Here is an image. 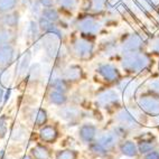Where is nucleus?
<instances>
[{
	"mask_svg": "<svg viewBox=\"0 0 159 159\" xmlns=\"http://www.w3.org/2000/svg\"><path fill=\"white\" fill-rule=\"evenodd\" d=\"M19 23V14L18 12H7L0 17V26L6 28L16 27Z\"/></svg>",
	"mask_w": 159,
	"mask_h": 159,
	"instance_id": "17",
	"label": "nucleus"
},
{
	"mask_svg": "<svg viewBox=\"0 0 159 159\" xmlns=\"http://www.w3.org/2000/svg\"><path fill=\"white\" fill-rule=\"evenodd\" d=\"M150 57L142 52H134V53H125L121 66L127 73H140L149 66Z\"/></svg>",
	"mask_w": 159,
	"mask_h": 159,
	"instance_id": "1",
	"label": "nucleus"
},
{
	"mask_svg": "<svg viewBox=\"0 0 159 159\" xmlns=\"http://www.w3.org/2000/svg\"><path fill=\"white\" fill-rule=\"evenodd\" d=\"M61 75L67 82H75V81L82 79L83 71L81 66L76 65V64H72V65H68L61 70Z\"/></svg>",
	"mask_w": 159,
	"mask_h": 159,
	"instance_id": "10",
	"label": "nucleus"
},
{
	"mask_svg": "<svg viewBox=\"0 0 159 159\" xmlns=\"http://www.w3.org/2000/svg\"><path fill=\"white\" fill-rule=\"evenodd\" d=\"M15 60V48L14 46L6 45L0 47V67H7Z\"/></svg>",
	"mask_w": 159,
	"mask_h": 159,
	"instance_id": "15",
	"label": "nucleus"
},
{
	"mask_svg": "<svg viewBox=\"0 0 159 159\" xmlns=\"http://www.w3.org/2000/svg\"><path fill=\"white\" fill-rule=\"evenodd\" d=\"M94 45L86 39L76 38L72 42V53L77 58L82 61H88L93 56Z\"/></svg>",
	"mask_w": 159,
	"mask_h": 159,
	"instance_id": "5",
	"label": "nucleus"
},
{
	"mask_svg": "<svg viewBox=\"0 0 159 159\" xmlns=\"http://www.w3.org/2000/svg\"><path fill=\"white\" fill-rule=\"evenodd\" d=\"M138 105L142 112L150 116H159V95L145 94L138 99Z\"/></svg>",
	"mask_w": 159,
	"mask_h": 159,
	"instance_id": "4",
	"label": "nucleus"
},
{
	"mask_svg": "<svg viewBox=\"0 0 159 159\" xmlns=\"http://www.w3.org/2000/svg\"><path fill=\"white\" fill-rule=\"evenodd\" d=\"M6 134H7L6 116H1V118H0V139L6 136Z\"/></svg>",
	"mask_w": 159,
	"mask_h": 159,
	"instance_id": "37",
	"label": "nucleus"
},
{
	"mask_svg": "<svg viewBox=\"0 0 159 159\" xmlns=\"http://www.w3.org/2000/svg\"><path fill=\"white\" fill-rule=\"evenodd\" d=\"M30 61H31V53L30 51H26L21 56L16 65V75L18 76H24L27 74L29 67H30Z\"/></svg>",
	"mask_w": 159,
	"mask_h": 159,
	"instance_id": "14",
	"label": "nucleus"
},
{
	"mask_svg": "<svg viewBox=\"0 0 159 159\" xmlns=\"http://www.w3.org/2000/svg\"><path fill=\"white\" fill-rule=\"evenodd\" d=\"M57 5L64 9H75L77 7L79 0H55Z\"/></svg>",
	"mask_w": 159,
	"mask_h": 159,
	"instance_id": "36",
	"label": "nucleus"
},
{
	"mask_svg": "<svg viewBox=\"0 0 159 159\" xmlns=\"http://www.w3.org/2000/svg\"><path fill=\"white\" fill-rule=\"evenodd\" d=\"M21 159H34L31 156H28V155H26V156H24Z\"/></svg>",
	"mask_w": 159,
	"mask_h": 159,
	"instance_id": "45",
	"label": "nucleus"
},
{
	"mask_svg": "<svg viewBox=\"0 0 159 159\" xmlns=\"http://www.w3.org/2000/svg\"><path fill=\"white\" fill-rule=\"evenodd\" d=\"M119 141V136L116 132H107V134H102L98 139V142L102 146L103 148H105L107 150L113 149L116 147V145Z\"/></svg>",
	"mask_w": 159,
	"mask_h": 159,
	"instance_id": "16",
	"label": "nucleus"
},
{
	"mask_svg": "<svg viewBox=\"0 0 159 159\" xmlns=\"http://www.w3.org/2000/svg\"><path fill=\"white\" fill-rule=\"evenodd\" d=\"M75 27L82 34L94 36L101 30L102 26L98 21L97 18L92 17V16H85V17H81L76 20Z\"/></svg>",
	"mask_w": 159,
	"mask_h": 159,
	"instance_id": "6",
	"label": "nucleus"
},
{
	"mask_svg": "<svg viewBox=\"0 0 159 159\" xmlns=\"http://www.w3.org/2000/svg\"><path fill=\"white\" fill-rule=\"evenodd\" d=\"M18 5V0H0V14L11 12Z\"/></svg>",
	"mask_w": 159,
	"mask_h": 159,
	"instance_id": "29",
	"label": "nucleus"
},
{
	"mask_svg": "<svg viewBox=\"0 0 159 159\" xmlns=\"http://www.w3.org/2000/svg\"><path fill=\"white\" fill-rule=\"evenodd\" d=\"M31 121H33V123L36 127L44 125L46 123V121H47V113H46V111L42 108L36 109L33 112V114H31Z\"/></svg>",
	"mask_w": 159,
	"mask_h": 159,
	"instance_id": "21",
	"label": "nucleus"
},
{
	"mask_svg": "<svg viewBox=\"0 0 159 159\" xmlns=\"http://www.w3.org/2000/svg\"><path fill=\"white\" fill-rule=\"evenodd\" d=\"M158 128H159V127H158Z\"/></svg>",
	"mask_w": 159,
	"mask_h": 159,
	"instance_id": "46",
	"label": "nucleus"
},
{
	"mask_svg": "<svg viewBox=\"0 0 159 159\" xmlns=\"http://www.w3.org/2000/svg\"><path fill=\"white\" fill-rule=\"evenodd\" d=\"M79 153L77 151L72 150V149H66V150L57 151L55 159H77Z\"/></svg>",
	"mask_w": 159,
	"mask_h": 159,
	"instance_id": "31",
	"label": "nucleus"
},
{
	"mask_svg": "<svg viewBox=\"0 0 159 159\" xmlns=\"http://www.w3.org/2000/svg\"><path fill=\"white\" fill-rule=\"evenodd\" d=\"M108 0H86V9L94 12L102 11L107 6Z\"/></svg>",
	"mask_w": 159,
	"mask_h": 159,
	"instance_id": "26",
	"label": "nucleus"
},
{
	"mask_svg": "<svg viewBox=\"0 0 159 159\" xmlns=\"http://www.w3.org/2000/svg\"><path fill=\"white\" fill-rule=\"evenodd\" d=\"M30 153L34 159H51L52 156L51 150L42 143H37L36 146L31 148Z\"/></svg>",
	"mask_w": 159,
	"mask_h": 159,
	"instance_id": "18",
	"label": "nucleus"
},
{
	"mask_svg": "<svg viewBox=\"0 0 159 159\" xmlns=\"http://www.w3.org/2000/svg\"><path fill=\"white\" fill-rule=\"evenodd\" d=\"M39 26L38 23L35 21V20H30L28 21V25H27V28H26V38L29 40V42H37L39 39Z\"/></svg>",
	"mask_w": 159,
	"mask_h": 159,
	"instance_id": "19",
	"label": "nucleus"
},
{
	"mask_svg": "<svg viewBox=\"0 0 159 159\" xmlns=\"http://www.w3.org/2000/svg\"><path fill=\"white\" fill-rule=\"evenodd\" d=\"M142 114H138L134 109L123 108L116 114V121L125 129H136L139 128L141 123Z\"/></svg>",
	"mask_w": 159,
	"mask_h": 159,
	"instance_id": "3",
	"label": "nucleus"
},
{
	"mask_svg": "<svg viewBox=\"0 0 159 159\" xmlns=\"http://www.w3.org/2000/svg\"><path fill=\"white\" fill-rule=\"evenodd\" d=\"M25 136H26V129L24 127H21V125H19V127H16L11 131L10 138L14 141H20V140H23L25 138Z\"/></svg>",
	"mask_w": 159,
	"mask_h": 159,
	"instance_id": "32",
	"label": "nucleus"
},
{
	"mask_svg": "<svg viewBox=\"0 0 159 159\" xmlns=\"http://www.w3.org/2000/svg\"><path fill=\"white\" fill-rule=\"evenodd\" d=\"M39 137L46 143H54L58 138V130L55 125H43L39 130Z\"/></svg>",
	"mask_w": 159,
	"mask_h": 159,
	"instance_id": "12",
	"label": "nucleus"
},
{
	"mask_svg": "<svg viewBox=\"0 0 159 159\" xmlns=\"http://www.w3.org/2000/svg\"><path fill=\"white\" fill-rule=\"evenodd\" d=\"M143 47V40L137 34H128L123 37L122 49L123 53H134V52H141Z\"/></svg>",
	"mask_w": 159,
	"mask_h": 159,
	"instance_id": "8",
	"label": "nucleus"
},
{
	"mask_svg": "<svg viewBox=\"0 0 159 159\" xmlns=\"http://www.w3.org/2000/svg\"><path fill=\"white\" fill-rule=\"evenodd\" d=\"M0 159H9L6 157V152H5V150H0Z\"/></svg>",
	"mask_w": 159,
	"mask_h": 159,
	"instance_id": "43",
	"label": "nucleus"
},
{
	"mask_svg": "<svg viewBox=\"0 0 159 159\" xmlns=\"http://www.w3.org/2000/svg\"><path fill=\"white\" fill-rule=\"evenodd\" d=\"M102 51L105 55H112L116 53V42L113 38L107 39L104 43H102Z\"/></svg>",
	"mask_w": 159,
	"mask_h": 159,
	"instance_id": "30",
	"label": "nucleus"
},
{
	"mask_svg": "<svg viewBox=\"0 0 159 159\" xmlns=\"http://www.w3.org/2000/svg\"><path fill=\"white\" fill-rule=\"evenodd\" d=\"M49 86L54 89L55 91L62 92L64 94L68 91V83L63 77H58V79H55L53 81H51L49 82Z\"/></svg>",
	"mask_w": 159,
	"mask_h": 159,
	"instance_id": "25",
	"label": "nucleus"
},
{
	"mask_svg": "<svg viewBox=\"0 0 159 159\" xmlns=\"http://www.w3.org/2000/svg\"><path fill=\"white\" fill-rule=\"evenodd\" d=\"M42 17H44L45 19H47L51 23H56L60 20V15L56 9L53 8V7H49V8H44L43 11H42Z\"/></svg>",
	"mask_w": 159,
	"mask_h": 159,
	"instance_id": "28",
	"label": "nucleus"
},
{
	"mask_svg": "<svg viewBox=\"0 0 159 159\" xmlns=\"http://www.w3.org/2000/svg\"><path fill=\"white\" fill-rule=\"evenodd\" d=\"M38 1L42 5V7H45V8L53 7V5H54V0H38Z\"/></svg>",
	"mask_w": 159,
	"mask_h": 159,
	"instance_id": "40",
	"label": "nucleus"
},
{
	"mask_svg": "<svg viewBox=\"0 0 159 159\" xmlns=\"http://www.w3.org/2000/svg\"><path fill=\"white\" fill-rule=\"evenodd\" d=\"M98 128L92 123H84L80 127L79 129V136L80 139L85 143H91L95 137H97Z\"/></svg>",
	"mask_w": 159,
	"mask_h": 159,
	"instance_id": "11",
	"label": "nucleus"
},
{
	"mask_svg": "<svg viewBox=\"0 0 159 159\" xmlns=\"http://www.w3.org/2000/svg\"><path fill=\"white\" fill-rule=\"evenodd\" d=\"M89 148H90V150H91L92 152H94L95 155H98V156L102 157V156H105V155L108 153V150H107L105 148H103L98 141L91 142L90 146H89Z\"/></svg>",
	"mask_w": 159,
	"mask_h": 159,
	"instance_id": "34",
	"label": "nucleus"
},
{
	"mask_svg": "<svg viewBox=\"0 0 159 159\" xmlns=\"http://www.w3.org/2000/svg\"><path fill=\"white\" fill-rule=\"evenodd\" d=\"M149 89L151 90V92H153L155 94L159 95V79H153L149 82Z\"/></svg>",
	"mask_w": 159,
	"mask_h": 159,
	"instance_id": "38",
	"label": "nucleus"
},
{
	"mask_svg": "<svg viewBox=\"0 0 159 159\" xmlns=\"http://www.w3.org/2000/svg\"><path fill=\"white\" fill-rule=\"evenodd\" d=\"M141 1L145 3V5H147V6H149V7L155 6V0H141Z\"/></svg>",
	"mask_w": 159,
	"mask_h": 159,
	"instance_id": "42",
	"label": "nucleus"
},
{
	"mask_svg": "<svg viewBox=\"0 0 159 159\" xmlns=\"http://www.w3.org/2000/svg\"><path fill=\"white\" fill-rule=\"evenodd\" d=\"M10 81L9 70L7 67H0V88H6L8 86Z\"/></svg>",
	"mask_w": 159,
	"mask_h": 159,
	"instance_id": "33",
	"label": "nucleus"
},
{
	"mask_svg": "<svg viewBox=\"0 0 159 159\" xmlns=\"http://www.w3.org/2000/svg\"><path fill=\"white\" fill-rule=\"evenodd\" d=\"M97 103L103 109L120 107V97L116 90H104L98 93Z\"/></svg>",
	"mask_w": 159,
	"mask_h": 159,
	"instance_id": "7",
	"label": "nucleus"
},
{
	"mask_svg": "<svg viewBox=\"0 0 159 159\" xmlns=\"http://www.w3.org/2000/svg\"><path fill=\"white\" fill-rule=\"evenodd\" d=\"M42 5L39 3V1H36V0H31L30 5H29V9H30L31 15L34 16V18H39L42 16V11L43 9L40 8Z\"/></svg>",
	"mask_w": 159,
	"mask_h": 159,
	"instance_id": "35",
	"label": "nucleus"
},
{
	"mask_svg": "<svg viewBox=\"0 0 159 159\" xmlns=\"http://www.w3.org/2000/svg\"><path fill=\"white\" fill-rule=\"evenodd\" d=\"M151 49H152L155 53H157V54H159V36L157 37L156 39L153 40L152 43V46H151Z\"/></svg>",
	"mask_w": 159,
	"mask_h": 159,
	"instance_id": "41",
	"label": "nucleus"
},
{
	"mask_svg": "<svg viewBox=\"0 0 159 159\" xmlns=\"http://www.w3.org/2000/svg\"><path fill=\"white\" fill-rule=\"evenodd\" d=\"M48 100L49 102L54 105H64L67 101V98L64 93L54 90L48 94Z\"/></svg>",
	"mask_w": 159,
	"mask_h": 159,
	"instance_id": "24",
	"label": "nucleus"
},
{
	"mask_svg": "<svg viewBox=\"0 0 159 159\" xmlns=\"http://www.w3.org/2000/svg\"><path fill=\"white\" fill-rule=\"evenodd\" d=\"M3 99V89L0 88V104H1V101Z\"/></svg>",
	"mask_w": 159,
	"mask_h": 159,
	"instance_id": "44",
	"label": "nucleus"
},
{
	"mask_svg": "<svg viewBox=\"0 0 159 159\" xmlns=\"http://www.w3.org/2000/svg\"><path fill=\"white\" fill-rule=\"evenodd\" d=\"M120 150H121L122 155H125L127 157H136L138 155V152H139L137 145L134 141H131V140H127L123 143H121Z\"/></svg>",
	"mask_w": 159,
	"mask_h": 159,
	"instance_id": "20",
	"label": "nucleus"
},
{
	"mask_svg": "<svg viewBox=\"0 0 159 159\" xmlns=\"http://www.w3.org/2000/svg\"><path fill=\"white\" fill-rule=\"evenodd\" d=\"M97 72L107 82H118V81H120L119 71L112 64H109V63L100 64L97 68Z\"/></svg>",
	"mask_w": 159,
	"mask_h": 159,
	"instance_id": "9",
	"label": "nucleus"
},
{
	"mask_svg": "<svg viewBox=\"0 0 159 159\" xmlns=\"http://www.w3.org/2000/svg\"><path fill=\"white\" fill-rule=\"evenodd\" d=\"M40 43L44 53L49 60H57L65 55L63 47L61 46V38L54 33H45V35L40 38Z\"/></svg>",
	"mask_w": 159,
	"mask_h": 159,
	"instance_id": "2",
	"label": "nucleus"
},
{
	"mask_svg": "<svg viewBox=\"0 0 159 159\" xmlns=\"http://www.w3.org/2000/svg\"><path fill=\"white\" fill-rule=\"evenodd\" d=\"M14 38L15 35L11 29L6 28V27H0V47L10 45Z\"/></svg>",
	"mask_w": 159,
	"mask_h": 159,
	"instance_id": "22",
	"label": "nucleus"
},
{
	"mask_svg": "<svg viewBox=\"0 0 159 159\" xmlns=\"http://www.w3.org/2000/svg\"><path fill=\"white\" fill-rule=\"evenodd\" d=\"M138 151L142 155H147L148 152L155 150V147H156V142L155 140H140L138 142Z\"/></svg>",
	"mask_w": 159,
	"mask_h": 159,
	"instance_id": "27",
	"label": "nucleus"
},
{
	"mask_svg": "<svg viewBox=\"0 0 159 159\" xmlns=\"http://www.w3.org/2000/svg\"><path fill=\"white\" fill-rule=\"evenodd\" d=\"M27 76H28V83H35L42 76V66L40 64H34L29 67L27 72Z\"/></svg>",
	"mask_w": 159,
	"mask_h": 159,
	"instance_id": "23",
	"label": "nucleus"
},
{
	"mask_svg": "<svg viewBox=\"0 0 159 159\" xmlns=\"http://www.w3.org/2000/svg\"><path fill=\"white\" fill-rule=\"evenodd\" d=\"M57 114L64 121H75L81 116V110L76 107L68 105V107H63V108L58 109Z\"/></svg>",
	"mask_w": 159,
	"mask_h": 159,
	"instance_id": "13",
	"label": "nucleus"
},
{
	"mask_svg": "<svg viewBox=\"0 0 159 159\" xmlns=\"http://www.w3.org/2000/svg\"><path fill=\"white\" fill-rule=\"evenodd\" d=\"M145 159H159V151L152 150L146 155Z\"/></svg>",
	"mask_w": 159,
	"mask_h": 159,
	"instance_id": "39",
	"label": "nucleus"
}]
</instances>
